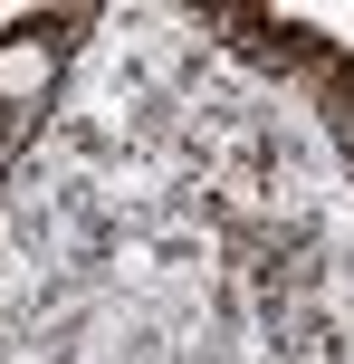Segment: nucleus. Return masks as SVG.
Segmentation results:
<instances>
[{"label": "nucleus", "mask_w": 354, "mask_h": 364, "mask_svg": "<svg viewBox=\"0 0 354 364\" xmlns=\"http://www.w3.org/2000/svg\"><path fill=\"white\" fill-rule=\"evenodd\" d=\"M48 77H57V48L48 38H0V106H29V96H48Z\"/></svg>", "instance_id": "obj_1"}]
</instances>
